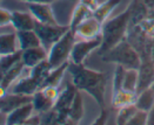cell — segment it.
I'll return each instance as SVG.
<instances>
[{"label": "cell", "mask_w": 154, "mask_h": 125, "mask_svg": "<svg viewBox=\"0 0 154 125\" xmlns=\"http://www.w3.org/2000/svg\"><path fill=\"white\" fill-rule=\"evenodd\" d=\"M101 59L105 62L121 64L127 69H139L142 63L139 53L126 40L120 42L108 53L101 55Z\"/></svg>", "instance_id": "3957f363"}, {"label": "cell", "mask_w": 154, "mask_h": 125, "mask_svg": "<svg viewBox=\"0 0 154 125\" xmlns=\"http://www.w3.org/2000/svg\"><path fill=\"white\" fill-rule=\"evenodd\" d=\"M143 4L147 8H151V10L154 8V0H143Z\"/></svg>", "instance_id": "60d3db41"}, {"label": "cell", "mask_w": 154, "mask_h": 125, "mask_svg": "<svg viewBox=\"0 0 154 125\" xmlns=\"http://www.w3.org/2000/svg\"><path fill=\"white\" fill-rule=\"evenodd\" d=\"M133 7L134 6L131 4L125 12L120 13L113 19H109L103 24V31H101L103 43L99 48L100 55L108 53L125 40L127 27L133 16Z\"/></svg>", "instance_id": "7a4b0ae2"}, {"label": "cell", "mask_w": 154, "mask_h": 125, "mask_svg": "<svg viewBox=\"0 0 154 125\" xmlns=\"http://www.w3.org/2000/svg\"><path fill=\"white\" fill-rule=\"evenodd\" d=\"M140 27L143 32L146 33H152L154 32V19H148V20H143L140 24Z\"/></svg>", "instance_id": "8d00e7d4"}, {"label": "cell", "mask_w": 154, "mask_h": 125, "mask_svg": "<svg viewBox=\"0 0 154 125\" xmlns=\"http://www.w3.org/2000/svg\"><path fill=\"white\" fill-rule=\"evenodd\" d=\"M139 109L137 108L135 104H132L128 106L121 108L118 112V117H116V125H125L129 119L134 116V113L137 112Z\"/></svg>", "instance_id": "f546056e"}, {"label": "cell", "mask_w": 154, "mask_h": 125, "mask_svg": "<svg viewBox=\"0 0 154 125\" xmlns=\"http://www.w3.org/2000/svg\"><path fill=\"white\" fill-rule=\"evenodd\" d=\"M121 2V0H106L105 2L100 4L99 7L92 13V15L98 19L101 24L106 22L108 16L112 14V12L116 10V7Z\"/></svg>", "instance_id": "ffe728a7"}, {"label": "cell", "mask_w": 154, "mask_h": 125, "mask_svg": "<svg viewBox=\"0 0 154 125\" xmlns=\"http://www.w3.org/2000/svg\"><path fill=\"white\" fill-rule=\"evenodd\" d=\"M151 88H152V89H153V90H154V82H153V84L151 86Z\"/></svg>", "instance_id": "7bdbcfd3"}, {"label": "cell", "mask_w": 154, "mask_h": 125, "mask_svg": "<svg viewBox=\"0 0 154 125\" xmlns=\"http://www.w3.org/2000/svg\"><path fill=\"white\" fill-rule=\"evenodd\" d=\"M107 121H108V111L103 108V109H101L100 115L98 116V118L91 125H106L107 124Z\"/></svg>", "instance_id": "e575fe53"}, {"label": "cell", "mask_w": 154, "mask_h": 125, "mask_svg": "<svg viewBox=\"0 0 154 125\" xmlns=\"http://www.w3.org/2000/svg\"><path fill=\"white\" fill-rule=\"evenodd\" d=\"M41 116V122L40 125H55L59 123L58 121V112L52 109L50 111H46V112L40 113Z\"/></svg>", "instance_id": "4dcf8cb0"}, {"label": "cell", "mask_w": 154, "mask_h": 125, "mask_svg": "<svg viewBox=\"0 0 154 125\" xmlns=\"http://www.w3.org/2000/svg\"><path fill=\"white\" fill-rule=\"evenodd\" d=\"M79 123H77V122H74L73 119H71V118H68L66 122L64 123V125H78Z\"/></svg>", "instance_id": "b9f144b4"}, {"label": "cell", "mask_w": 154, "mask_h": 125, "mask_svg": "<svg viewBox=\"0 0 154 125\" xmlns=\"http://www.w3.org/2000/svg\"><path fill=\"white\" fill-rule=\"evenodd\" d=\"M68 64H69V62H66L65 64L60 65L59 68L52 69L50 75L47 76L44 86L41 88L48 87V86H51V87H59L60 83H61V81H63V78H64L65 74H66V71H67V69H68Z\"/></svg>", "instance_id": "d4e9b609"}, {"label": "cell", "mask_w": 154, "mask_h": 125, "mask_svg": "<svg viewBox=\"0 0 154 125\" xmlns=\"http://www.w3.org/2000/svg\"><path fill=\"white\" fill-rule=\"evenodd\" d=\"M17 33H18L20 49L21 50L42 46L40 38L38 36V34L34 29H32V31H18Z\"/></svg>", "instance_id": "d6986e66"}, {"label": "cell", "mask_w": 154, "mask_h": 125, "mask_svg": "<svg viewBox=\"0 0 154 125\" xmlns=\"http://www.w3.org/2000/svg\"><path fill=\"white\" fill-rule=\"evenodd\" d=\"M23 59V50H19L13 54H7V55H1L0 57V69L1 74H5L7 70H10L12 67H14L17 63H19Z\"/></svg>", "instance_id": "4316f807"}, {"label": "cell", "mask_w": 154, "mask_h": 125, "mask_svg": "<svg viewBox=\"0 0 154 125\" xmlns=\"http://www.w3.org/2000/svg\"><path fill=\"white\" fill-rule=\"evenodd\" d=\"M135 105L139 110L149 112L154 108V90L152 88H147L138 94V98Z\"/></svg>", "instance_id": "44dd1931"}, {"label": "cell", "mask_w": 154, "mask_h": 125, "mask_svg": "<svg viewBox=\"0 0 154 125\" xmlns=\"http://www.w3.org/2000/svg\"><path fill=\"white\" fill-rule=\"evenodd\" d=\"M101 31H103V24L93 15H91L77 27L75 35L78 40H91L100 36Z\"/></svg>", "instance_id": "ba28073f"}, {"label": "cell", "mask_w": 154, "mask_h": 125, "mask_svg": "<svg viewBox=\"0 0 154 125\" xmlns=\"http://www.w3.org/2000/svg\"><path fill=\"white\" fill-rule=\"evenodd\" d=\"M24 67H25L24 62L20 61L19 63H17L14 67H12L10 70H7L5 74H1V81H0L1 95H0V96L5 95L13 83H15V82L19 80V77L21 75V71H23Z\"/></svg>", "instance_id": "9a60e30c"}, {"label": "cell", "mask_w": 154, "mask_h": 125, "mask_svg": "<svg viewBox=\"0 0 154 125\" xmlns=\"http://www.w3.org/2000/svg\"><path fill=\"white\" fill-rule=\"evenodd\" d=\"M127 68H125L121 64H116L114 74H113V82H112V87H113V92H116L119 90H122L124 88V82H125V76H126Z\"/></svg>", "instance_id": "f1b7e54d"}, {"label": "cell", "mask_w": 154, "mask_h": 125, "mask_svg": "<svg viewBox=\"0 0 154 125\" xmlns=\"http://www.w3.org/2000/svg\"><path fill=\"white\" fill-rule=\"evenodd\" d=\"M147 119H148V112L138 110L125 125H147Z\"/></svg>", "instance_id": "1f68e13d"}, {"label": "cell", "mask_w": 154, "mask_h": 125, "mask_svg": "<svg viewBox=\"0 0 154 125\" xmlns=\"http://www.w3.org/2000/svg\"><path fill=\"white\" fill-rule=\"evenodd\" d=\"M12 25V12L5 8L0 10V26H8Z\"/></svg>", "instance_id": "836d02e7"}, {"label": "cell", "mask_w": 154, "mask_h": 125, "mask_svg": "<svg viewBox=\"0 0 154 125\" xmlns=\"http://www.w3.org/2000/svg\"><path fill=\"white\" fill-rule=\"evenodd\" d=\"M79 2L81 5H84L86 8H88L92 13L94 12L99 7V5H100L98 0H79Z\"/></svg>", "instance_id": "d590c367"}, {"label": "cell", "mask_w": 154, "mask_h": 125, "mask_svg": "<svg viewBox=\"0 0 154 125\" xmlns=\"http://www.w3.org/2000/svg\"><path fill=\"white\" fill-rule=\"evenodd\" d=\"M40 122H41V116H40V113L37 112V115L31 116L26 122H24L20 125H40Z\"/></svg>", "instance_id": "74e56055"}, {"label": "cell", "mask_w": 154, "mask_h": 125, "mask_svg": "<svg viewBox=\"0 0 154 125\" xmlns=\"http://www.w3.org/2000/svg\"><path fill=\"white\" fill-rule=\"evenodd\" d=\"M82 117H84V102H82L81 91L78 90L77 95L73 100V103L69 108V118L79 123L82 119Z\"/></svg>", "instance_id": "484cf974"}, {"label": "cell", "mask_w": 154, "mask_h": 125, "mask_svg": "<svg viewBox=\"0 0 154 125\" xmlns=\"http://www.w3.org/2000/svg\"><path fill=\"white\" fill-rule=\"evenodd\" d=\"M138 84H139V69H127L122 89L137 92Z\"/></svg>", "instance_id": "83f0119b"}, {"label": "cell", "mask_w": 154, "mask_h": 125, "mask_svg": "<svg viewBox=\"0 0 154 125\" xmlns=\"http://www.w3.org/2000/svg\"><path fill=\"white\" fill-rule=\"evenodd\" d=\"M101 43H103V35L91 40H77L71 54V62L75 64H82L85 59L93 50L100 48Z\"/></svg>", "instance_id": "52a82bcc"}, {"label": "cell", "mask_w": 154, "mask_h": 125, "mask_svg": "<svg viewBox=\"0 0 154 125\" xmlns=\"http://www.w3.org/2000/svg\"><path fill=\"white\" fill-rule=\"evenodd\" d=\"M154 82V63L151 61H143L139 68V84L137 94L149 88Z\"/></svg>", "instance_id": "e0dca14e"}, {"label": "cell", "mask_w": 154, "mask_h": 125, "mask_svg": "<svg viewBox=\"0 0 154 125\" xmlns=\"http://www.w3.org/2000/svg\"><path fill=\"white\" fill-rule=\"evenodd\" d=\"M33 103H27L25 105L15 109L6 115V125H20L26 122L34 112Z\"/></svg>", "instance_id": "4fadbf2b"}, {"label": "cell", "mask_w": 154, "mask_h": 125, "mask_svg": "<svg viewBox=\"0 0 154 125\" xmlns=\"http://www.w3.org/2000/svg\"><path fill=\"white\" fill-rule=\"evenodd\" d=\"M33 105H34V110L35 112L38 113H42L46 112V111H50L54 108V102H52L50 98H47L42 91L39 89L38 91L33 95V100H32Z\"/></svg>", "instance_id": "cb8c5ba5"}, {"label": "cell", "mask_w": 154, "mask_h": 125, "mask_svg": "<svg viewBox=\"0 0 154 125\" xmlns=\"http://www.w3.org/2000/svg\"><path fill=\"white\" fill-rule=\"evenodd\" d=\"M53 69L52 65L50 64L48 60H45L41 63H39L38 65H35L33 69H32V77L33 80L38 83V86L40 88L44 86L47 76L50 75L51 70Z\"/></svg>", "instance_id": "7402d4cb"}, {"label": "cell", "mask_w": 154, "mask_h": 125, "mask_svg": "<svg viewBox=\"0 0 154 125\" xmlns=\"http://www.w3.org/2000/svg\"><path fill=\"white\" fill-rule=\"evenodd\" d=\"M37 24V19L33 14L24 11H13L12 12V26L15 31H32Z\"/></svg>", "instance_id": "8fae6325"}, {"label": "cell", "mask_w": 154, "mask_h": 125, "mask_svg": "<svg viewBox=\"0 0 154 125\" xmlns=\"http://www.w3.org/2000/svg\"><path fill=\"white\" fill-rule=\"evenodd\" d=\"M28 11L33 14L37 21L47 25H58L51 4H38V2H25Z\"/></svg>", "instance_id": "30bf717a"}, {"label": "cell", "mask_w": 154, "mask_h": 125, "mask_svg": "<svg viewBox=\"0 0 154 125\" xmlns=\"http://www.w3.org/2000/svg\"><path fill=\"white\" fill-rule=\"evenodd\" d=\"M40 87L38 83L33 80V77H26V78H19L15 83H13L7 90L8 92L13 94H21V95H28V96H33Z\"/></svg>", "instance_id": "5bb4252c"}, {"label": "cell", "mask_w": 154, "mask_h": 125, "mask_svg": "<svg viewBox=\"0 0 154 125\" xmlns=\"http://www.w3.org/2000/svg\"><path fill=\"white\" fill-rule=\"evenodd\" d=\"M24 2H38V4H52L57 0H20Z\"/></svg>", "instance_id": "f35d334b"}, {"label": "cell", "mask_w": 154, "mask_h": 125, "mask_svg": "<svg viewBox=\"0 0 154 125\" xmlns=\"http://www.w3.org/2000/svg\"><path fill=\"white\" fill-rule=\"evenodd\" d=\"M138 98V94L133 92V91H127V90H119L116 92H113L112 96V105L113 108H116L118 110H120L121 108L128 106L132 104H135Z\"/></svg>", "instance_id": "ac0fdd59"}, {"label": "cell", "mask_w": 154, "mask_h": 125, "mask_svg": "<svg viewBox=\"0 0 154 125\" xmlns=\"http://www.w3.org/2000/svg\"><path fill=\"white\" fill-rule=\"evenodd\" d=\"M41 91H42V94L47 97V98H50L52 102H57V100L59 98V95H60V90H59V87H51V86H48V87H44L40 89Z\"/></svg>", "instance_id": "d6a6232c"}, {"label": "cell", "mask_w": 154, "mask_h": 125, "mask_svg": "<svg viewBox=\"0 0 154 125\" xmlns=\"http://www.w3.org/2000/svg\"><path fill=\"white\" fill-rule=\"evenodd\" d=\"M71 29L69 25H47V24H41L37 21L34 31L37 32L38 36L40 38L41 45L47 50L51 49V47L65 34Z\"/></svg>", "instance_id": "5b68a950"}, {"label": "cell", "mask_w": 154, "mask_h": 125, "mask_svg": "<svg viewBox=\"0 0 154 125\" xmlns=\"http://www.w3.org/2000/svg\"><path fill=\"white\" fill-rule=\"evenodd\" d=\"M77 40L75 32L69 29L63 38L52 46L51 49L48 50L47 60L53 69L59 68L66 62H69L68 60H71V54H72V50H73Z\"/></svg>", "instance_id": "277c9868"}, {"label": "cell", "mask_w": 154, "mask_h": 125, "mask_svg": "<svg viewBox=\"0 0 154 125\" xmlns=\"http://www.w3.org/2000/svg\"><path fill=\"white\" fill-rule=\"evenodd\" d=\"M147 125H154V108L148 112V119H147Z\"/></svg>", "instance_id": "ab89813d"}, {"label": "cell", "mask_w": 154, "mask_h": 125, "mask_svg": "<svg viewBox=\"0 0 154 125\" xmlns=\"http://www.w3.org/2000/svg\"><path fill=\"white\" fill-rule=\"evenodd\" d=\"M48 59V50L44 46L23 50V62L29 68H34L39 63Z\"/></svg>", "instance_id": "7c38bea8"}, {"label": "cell", "mask_w": 154, "mask_h": 125, "mask_svg": "<svg viewBox=\"0 0 154 125\" xmlns=\"http://www.w3.org/2000/svg\"><path fill=\"white\" fill-rule=\"evenodd\" d=\"M68 75L73 84L80 91H86L95 100L99 106L103 109L105 106V92L107 84V76L105 73L88 69L82 64H75L71 62L67 69Z\"/></svg>", "instance_id": "6da1fadb"}, {"label": "cell", "mask_w": 154, "mask_h": 125, "mask_svg": "<svg viewBox=\"0 0 154 125\" xmlns=\"http://www.w3.org/2000/svg\"><path fill=\"white\" fill-rule=\"evenodd\" d=\"M20 49V43L17 32L0 34V55H7L17 53Z\"/></svg>", "instance_id": "2e32d148"}, {"label": "cell", "mask_w": 154, "mask_h": 125, "mask_svg": "<svg viewBox=\"0 0 154 125\" xmlns=\"http://www.w3.org/2000/svg\"><path fill=\"white\" fill-rule=\"evenodd\" d=\"M92 15V12H91L88 8H86L84 5H81L80 2L75 6V8L73 10L72 12V15H71V21H69V27L73 32H75L77 27L84 20H86L88 16Z\"/></svg>", "instance_id": "603a6c76"}, {"label": "cell", "mask_w": 154, "mask_h": 125, "mask_svg": "<svg viewBox=\"0 0 154 125\" xmlns=\"http://www.w3.org/2000/svg\"><path fill=\"white\" fill-rule=\"evenodd\" d=\"M0 111L2 115H7L11 111L25 105L27 103H32L33 96L28 95H21V94H13V92H6L5 95L0 96Z\"/></svg>", "instance_id": "9c48e42d"}, {"label": "cell", "mask_w": 154, "mask_h": 125, "mask_svg": "<svg viewBox=\"0 0 154 125\" xmlns=\"http://www.w3.org/2000/svg\"><path fill=\"white\" fill-rule=\"evenodd\" d=\"M78 89L77 87L73 84L72 80L66 82L65 88L60 91L59 98L57 100L55 104H54V110L58 112V121L59 123L64 124L65 122L69 118V108L73 103V100L77 95Z\"/></svg>", "instance_id": "8992f818"}]
</instances>
